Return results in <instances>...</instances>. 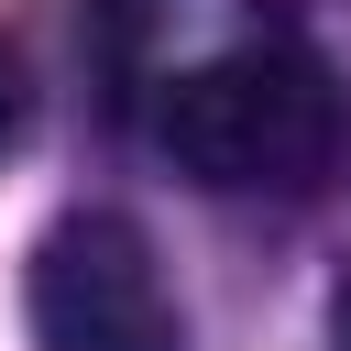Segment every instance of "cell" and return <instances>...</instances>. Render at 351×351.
I'll return each instance as SVG.
<instances>
[{
	"instance_id": "1",
	"label": "cell",
	"mask_w": 351,
	"mask_h": 351,
	"mask_svg": "<svg viewBox=\"0 0 351 351\" xmlns=\"http://www.w3.org/2000/svg\"><path fill=\"white\" fill-rule=\"evenodd\" d=\"M154 143L208 197H307L351 143V99H340V77L318 55L241 44V55L186 66L154 99Z\"/></svg>"
},
{
	"instance_id": "2",
	"label": "cell",
	"mask_w": 351,
	"mask_h": 351,
	"mask_svg": "<svg viewBox=\"0 0 351 351\" xmlns=\"http://www.w3.org/2000/svg\"><path fill=\"white\" fill-rule=\"evenodd\" d=\"M33 351H186L165 263L121 208H66L33 241Z\"/></svg>"
},
{
	"instance_id": "3",
	"label": "cell",
	"mask_w": 351,
	"mask_h": 351,
	"mask_svg": "<svg viewBox=\"0 0 351 351\" xmlns=\"http://www.w3.org/2000/svg\"><path fill=\"white\" fill-rule=\"evenodd\" d=\"M77 33H88L99 110L121 121V110L154 88V33H165V0H77Z\"/></svg>"
},
{
	"instance_id": "4",
	"label": "cell",
	"mask_w": 351,
	"mask_h": 351,
	"mask_svg": "<svg viewBox=\"0 0 351 351\" xmlns=\"http://www.w3.org/2000/svg\"><path fill=\"white\" fill-rule=\"evenodd\" d=\"M22 132H33V77H22V55L0 44V154H11Z\"/></svg>"
},
{
	"instance_id": "5",
	"label": "cell",
	"mask_w": 351,
	"mask_h": 351,
	"mask_svg": "<svg viewBox=\"0 0 351 351\" xmlns=\"http://www.w3.org/2000/svg\"><path fill=\"white\" fill-rule=\"evenodd\" d=\"M329 329H340V351H351V285H340V318H329Z\"/></svg>"
}]
</instances>
